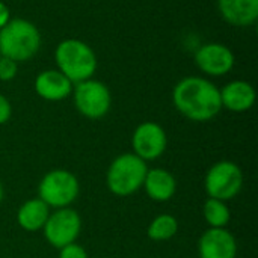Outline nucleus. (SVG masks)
<instances>
[{"label": "nucleus", "instance_id": "obj_19", "mask_svg": "<svg viewBox=\"0 0 258 258\" xmlns=\"http://www.w3.org/2000/svg\"><path fill=\"white\" fill-rule=\"evenodd\" d=\"M59 258H88V252L83 246L74 242L59 249Z\"/></svg>", "mask_w": 258, "mask_h": 258}, {"label": "nucleus", "instance_id": "obj_14", "mask_svg": "<svg viewBox=\"0 0 258 258\" xmlns=\"http://www.w3.org/2000/svg\"><path fill=\"white\" fill-rule=\"evenodd\" d=\"M222 17L234 26H249L258 17V0H218Z\"/></svg>", "mask_w": 258, "mask_h": 258}, {"label": "nucleus", "instance_id": "obj_4", "mask_svg": "<svg viewBox=\"0 0 258 258\" xmlns=\"http://www.w3.org/2000/svg\"><path fill=\"white\" fill-rule=\"evenodd\" d=\"M56 62L60 73L71 83L89 80L97 67L95 54L91 47L77 39H67L57 45Z\"/></svg>", "mask_w": 258, "mask_h": 258}, {"label": "nucleus", "instance_id": "obj_5", "mask_svg": "<svg viewBox=\"0 0 258 258\" xmlns=\"http://www.w3.org/2000/svg\"><path fill=\"white\" fill-rule=\"evenodd\" d=\"M77 177L65 169H53L47 172L38 186V198L48 207L63 209L76 201L79 197Z\"/></svg>", "mask_w": 258, "mask_h": 258}, {"label": "nucleus", "instance_id": "obj_17", "mask_svg": "<svg viewBox=\"0 0 258 258\" xmlns=\"http://www.w3.org/2000/svg\"><path fill=\"white\" fill-rule=\"evenodd\" d=\"M203 215L210 228H225L231 219V213L227 203L215 198H209L204 203Z\"/></svg>", "mask_w": 258, "mask_h": 258}, {"label": "nucleus", "instance_id": "obj_6", "mask_svg": "<svg viewBox=\"0 0 258 258\" xmlns=\"http://www.w3.org/2000/svg\"><path fill=\"white\" fill-rule=\"evenodd\" d=\"M243 186L242 169L230 160L216 162L206 174L204 187L209 198L221 200L224 203L236 198Z\"/></svg>", "mask_w": 258, "mask_h": 258}, {"label": "nucleus", "instance_id": "obj_12", "mask_svg": "<svg viewBox=\"0 0 258 258\" xmlns=\"http://www.w3.org/2000/svg\"><path fill=\"white\" fill-rule=\"evenodd\" d=\"M142 187L153 201L166 203L174 197L177 190V181L169 171L162 168H153L147 171Z\"/></svg>", "mask_w": 258, "mask_h": 258}, {"label": "nucleus", "instance_id": "obj_18", "mask_svg": "<svg viewBox=\"0 0 258 258\" xmlns=\"http://www.w3.org/2000/svg\"><path fill=\"white\" fill-rule=\"evenodd\" d=\"M178 231V222L172 215H159L148 227V237L154 242H165L172 239Z\"/></svg>", "mask_w": 258, "mask_h": 258}, {"label": "nucleus", "instance_id": "obj_10", "mask_svg": "<svg viewBox=\"0 0 258 258\" xmlns=\"http://www.w3.org/2000/svg\"><path fill=\"white\" fill-rule=\"evenodd\" d=\"M200 258H236L237 243L227 228H209L198 242Z\"/></svg>", "mask_w": 258, "mask_h": 258}, {"label": "nucleus", "instance_id": "obj_3", "mask_svg": "<svg viewBox=\"0 0 258 258\" xmlns=\"http://www.w3.org/2000/svg\"><path fill=\"white\" fill-rule=\"evenodd\" d=\"M148 166L133 153L118 156L109 166L106 174L107 189L116 197H128L138 192L145 180Z\"/></svg>", "mask_w": 258, "mask_h": 258}, {"label": "nucleus", "instance_id": "obj_15", "mask_svg": "<svg viewBox=\"0 0 258 258\" xmlns=\"http://www.w3.org/2000/svg\"><path fill=\"white\" fill-rule=\"evenodd\" d=\"M221 101L222 106L231 112H245L252 107L255 101V91L249 83L236 80L221 91Z\"/></svg>", "mask_w": 258, "mask_h": 258}, {"label": "nucleus", "instance_id": "obj_21", "mask_svg": "<svg viewBox=\"0 0 258 258\" xmlns=\"http://www.w3.org/2000/svg\"><path fill=\"white\" fill-rule=\"evenodd\" d=\"M11 112H12V109H11L9 101L3 95H0V125L5 124L11 118Z\"/></svg>", "mask_w": 258, "mask_h": 258}, {"label": "nucleus", "instance_id": "obj_22", "mask_svg": "<svg viewBox=\"0 0 258 258\" xmlns=\"http://www.w3.org/2000/svg\"><path fill=\"white\" fill-rule=\"evenodd\" d=\"M8 21H9V11H8V8L0 2V29H2Z\"/></svg>", "mask_w": 258, "mask_h": 258}, {"label": "nucleus", "instance_id": "obj_7", "mask_svg": "<svg viewBox=\"0 0 258 258\" xmlns=\"http://www.w3.org/2000/svg\"><path fill=\"white\" fill-rule=\"evenodd\" d=\"M80 230H82L80 215L70 207L56 209L53 213H50L45 225L42 227L47 242L57 249L70 243H74L80 234Z\"/></svg>", "mask_w": 258, "mask_h": 258}, {"label": "nucleus", "instance_id": "obj_11", "mask_svg": "<svg viewBox=\"0 0 258 258\" xmlns=\"http://www.w3.org/2000/svg\"><path fill=\"white\" fill-rule=\"evenodd\" d=\"M195 62L206 74L224 76L231 71L234 56L231 50L222 44H206L198 50Z\"/></svg>", "mask_w": 258, "mask_h": 258}, {"label": "nucleus", "instance_id": "obj_9", "mask_svg": "<svg viewBox=\"0 0 258 258\" xmlns=\"http://www.w3.org/2000/svg\"><path fill=\"white\" fill-rule=\"evenodd\" d=\"M166 145V133L157 122H142L132 136L133 154L141 157L144 162L159 159L165 153Z\"/></svg>", "mask_w": 258, "mask_h": 258}, {"label": "nucleus", "instance_id": "obj_13", "mask_svg": "<svg viewBox=\"0 0 258 258\" xmlns=\"http://www.w3.org/2000/svg\"><path fill=\"white\" fill-rule=\"evenodd\" d=\"M71 82L60 71H44L35 80L36 94L48 101H60L71 94Z\"/></svg>", "mask_w": 258, "mask_h": 258}, {"label": "nucleus", "instance_id": "obj_16", "mask_svg": "<svg viewBox=\"0 0 258 258\" xmlns=\"http://www.w3.org/2000/svg\"><path fill=\"white\" fill-rule=\"evenodd\" d=\"M48 216H50V207L39 198H33L26 201L18 209L17 222L24 231L35 233L42 230Z\"/></svg>", "mask_w": 258, "mask_h": 258}, {"label": "nucleus", "instance_id": "obj_8", "mask_svg": "<svg viewBox=\"0 0 258 258\" xmlns=\"http://www.w3.org/2000/svg\"><path fill=\"white\" fill-rule=\"evenodd\" d=\"M74 103L83 116L89 119H98L109 112L112 98L109 89L103 83L89 79L76 86Z\"/></svg>", "mask_w": 258, "mask_h": 258}, {"label": "nucleus", "instance_id": "obj_20", "mask_svg": "<svg viewBox=\"0 0 258 258\" xmlns=\"http://www.w3.org/2000/svg\"><path fill=\"white\" fill-rule=\"evenodd\" d=\"M17 74V62L9 57H0V80H11Z\"/></svg>", "mask_w": 258, "mask_h": 258}, {"label": "nucleus", "instance_id": "obj_1", "mask_svg": "<svg viewBox=\"0 0 258 258\" xmlns=\"http://www.w3.org/2000/svg\"><path fill=\"white\" fill-rule=\"evenodd\" d=\"M177 110L198 122L213 119L222 109L221 91L206 79L186 77L177 83L172 92Z\"/></svg>", "mask_w": 258, "mask_h": 258}, {"label": "nucleus", "instance_id": "obj_23", "mask_svg": "<svg viewBox=\"0 0 258 258\" xmlns=\"http://www.w3.org/2000/svg\"><path fill=\"white\" fill-rule=\"evenodd\" d=\"M3 197H5V190H3V186H2V183H0V203H2V200H3Z\"/></svg>", "mask_w": 258, "mask_h": 258}, {"label": "nucleus", "instance_id": "obj_2", "mask_svg": "<svg viewBox=\"0 0 258 258\" xmlns=\"http://www.w3.org/2000/svg\"><path fill=\"white\" fill-rule=\"evenodd\" d=\"M38 29L26 20L8 21L0 29V54L15 62L30 59L39 48Z\"/></svg>", "mask_w": 258, "mask_h": 258}]
</instances>
